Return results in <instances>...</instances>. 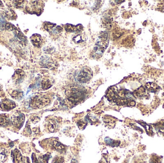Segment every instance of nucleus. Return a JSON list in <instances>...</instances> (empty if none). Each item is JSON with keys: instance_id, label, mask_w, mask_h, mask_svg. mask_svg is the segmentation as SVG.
<instances>
[{"instance_id": "obj_28", "label": "nucleus", "mask_w": 164, "mask_h": 163, "mask_svg": "<svg viewBox=\"0 0 164 163\" xmlns=\"http://www.w3.org/2000/svg\"><path fill=\"white\" fill-rule=\"evenodd\" d=\"M16 34H17V37L20 39H21V40L23 41L27 40V38H25V36L24 35V34L19 30H16Z\"/></svg>"}, {"instance_id": "obj_30", "label": "nucleus", "mask_w": 164, "mask_h": 163, "mask_svg": "<svg viewBox=\"0 0 164 163\" xmlns=\"http://www.w3.org/2000/svg\"><path fill=\"white\" fill-rule=\"evenodd\" d=\"M32 160L33 163H39V161L36 156V155L34 153H32Z\"/></svg>"}, {"instance_id": "obj_8", "label": "nucleus", "mask_w": 164, "mask_h": 163, "mask_svg": "<svg viewBox=\"0 0 164 163\" xmlns=\"http://www.w3.org/2000/svg\"><path fill=\"white\" fill-rule=\"evenodd\" d=\"M0 107L3 110L9 111L15 107V103L9 99H4L1 102Z\"/></svg>"}, {"instance_id": "obj_31", "label": "nucleus", "mask_w": 164, "mask_h": 163, "mask_svg": "<svg viewBox=\"0 0 164 163\" xmlns=\"http://www.w3.org/2000/svg\"><path fill=\"white\" fill-rule=\"evenodd\" d=\"M32 122L35 124L36 123H38L39 121H40V118H39V117H34L32 119Z\"/></svg>"}, {"instance_id": "obj_37", "label": "nucleus", "mask_w": 164, "mask_h": 163, "mask_svg": "<svg viewBox=\"0 0 164 163\" xmlns=\"http://www.w3.org/2000/svg\"></svg>"}, {"instance_id": "obj_26", "label": "nucleus", "mask_w": 164, "mask_h": 163, "mask_svg": "<svg viewBox=\"0 0 164 163\" xmlns=\"http://www.w3.org/2000/svg\"><path fill=\"white\" fill-rule=\"evenodd\" d=\"M50 158V155H48V154L39 156V163H48V161H49Z\"/></svg>"}, {"instance_id": "obj_6", "label": "nucleus", "mask_w": 164, "mask_h": 163, "mask_svg": "<svg viewBox=\"0 0 164 163\" xmlns=\"http://www.w3.org/2000/svg\"><path fill=\"white\" fill-rule=\"evenodd\" d=\"M29 6L26 7L28 13L32 14H41L43 10L44 3L42 1H30Z\"/></svg>"}, {"instance_id": "obj_11", "label": "nucleus", "mask_w": 164, "mask_h": 163, "mask_svg": "<svg viewBox=\"0 0 164 163\" xmlns=\"http://www.w3.org/2000/svg\"><path fill=\"white\" fill-rule=\"evenodd\" d=\"M32 44L37 48H41L43 44V40L41 35L39 34H34L30 38Z\"/></svg>"}, {"instance_id": "obj_19", "label": "nucleus", "mask_w": 164, "mask_h": 163, "mask_svg": "<svg viewBox=\"0 0 164 163\" xmlns=\"http://www.w3.org/2000/svg\"><path fill=\"white\" fill-rule=\"evenodd\" d=\"M145 93H146V89L143 86H141L135 91L133 94L134 97H137L138 98H142L145 96Z\"/></svg>"}, {"instance_id": "obj_14", "label": "nucleus", "mask_w": 164, "mask_h": 163, "mask_svg": "<svg viewBox=\"0 0 164 163\" xmlns=\"http://www.w3.org/2000/svg\"><path fill=\"white\" fill-rule=\"evenodd\" d=\"M145 88L149 92L155 93V92H157V91L160 88L155 83L148 82V83H147L146 84Z\"/></svg>"}, {"instance_id": "obj_22", "label": "nucleus", "mask_w": 164, "mask_h": 163, "mask_svg": "<svg viewBox=\"0 0 164 163\" xmlns=\"http://www.w3.org/2000/svg\"><path fill=\"white\" fill-rule=\"evenodd\" d=\"M11 96L12 98L14 99L17 100H21L23 96V92L18 91V90H15L12 92Z\"/></svg>"}, {"instance_id": "obj_9", "label": "nucleus", "mask_w": 164, "mask_h": 163, "mask_svg": "<svg viewBox=\"0 0 164 163\" xmlns=\"http://www.w3.org/2000/svg\"><path fill=\"white\" fill-rule=\"evenodd\" d=\"M59 127V122L54 118L50 119L48 122V129L50 132H54L58 129Z\"/></svg>"}, {"instance_id": "obj_3", "label": "nucleus", "mask_w": 164, "mask_h": 163, "mask_svg": "<svg viewBox=\"0 0 164 163\" xmlns=\"http://www.w3.org/2000/svg\"><path fill=\"white\" fill-rule=\"evenodd\" d=\"M93 77V72L89 67H83L78 71L76 75V80L80 83H86Z\"/></svg>"}, {"instance_id": "obj_15", "label": "nucleus", "mask_w": 164, "mask_h": 163, "mask_svg": "<svg viewBox=\"0 0 164 163\" xmlns=\"http://www.w3.org/2000/svg\"><path fill=\"white\" fill-rule=\"evenodd\" d=\"M12 158L14 160H16L18 163H21L23 162V156L21 153L18 149H15L14 150V152L12 153Z\"/></svg>"}, {"instance_id": "obj_29", "label": "nucleus", "mask_w": 164, "mask_h": 163, "mask_svg": "<svg viewBox=\"0 0 164 163\" xmlns=\"http://www.w3.org/2000/svg\"><path fill=\"white\" fill-rule=\"evenodd\" d=\"M4 28L8 31H13L14 30H15V27L11 23H7L5 24Z\"/></svg>"}, {"instance_id": "obj_21", "label": "nucleus", "mask_w": 164, "mask_h": 163, "mask_svg": "<svg viewBox=\"0 0 164 163\" xmlns=\"http://www.w3.org/2000/svg\"><path fill=\"white\" fill-rule=\"evenodd\" d=\"M105 142L107 145L111 146V147L118 146L120 145V142H118V141L113 140L111 139L108 137L105 138Z\"/></svg>"}, {"instance_id": "obj_13", "label": "nucleus", "mask_w": 164, "mask_h": 163, "mask_svg": "<svg viewBox=\"0 0 164 163\" xmlns=\"http://www.w3.org/2000/svg\"><path fill=\"white\" fill-rule=\"evenodd\" d=\"M25 73L22 70H17L15 71L13 76V80L16 82H19L24 78Z\"/></svg>"}, {"instance_id": "obj_34", "label": "nucleus", "mask_w": 164, "mask_h": 163, "mask_svg": "<svg viewBox=\"0 0 164 163\" xmlns=\"http://www.w3.org/2000/svg\"><path fill=\"white\" fill-rule=\"evenodd\" d=\"M24 163H30V161H29V158H28V157H25V158H24Z\"/></svg>"}, {"instance_id": "obj_10", "label": "nucleus", "mask_w": 164, "mask_h": 163, "mask_svg": "<svg viewBox=\"0 0 164 163\" xmlns=\"http://www.w3.org/2000/svg\"><path fill=\"white\" fill-rule=\"evenodd\" d=\"M64 28L66 31L68 32L71 33H81L83 30V26L82 25H74L71 24H67L64 26Z\"/></svg>"}, {"instance_id": "obj_18", "label": "nucleus", "mask_w": 164, "mask_h": 163, "mask_svg": "<svg viewBox=\"0 0 164 163\" xmlns=\"http://www.w3.org/2000/svg\"><path fill=\"white\" fill-rule=\"evenodd\" d=\"M8 156V152L4 148H0V163H4Z\"/></svg>"}, {"instance_id": "obj_16", "label": "nucleus", "mask_w": 164, "mask_h": 163, "mask_svg": "<svg viewBox=\"0 0 164 163\" xmlns=\"http://www.w3.org/2000/svg\"><path fill=\"white\" fill-rule=\"evenodd\" d=\"M154 125L156 131L159 132L161 134L164 135V120L154 124Z\"/></svg>"}, {"instance_id": "obj_4", "label": "nucleus", "mask_w": 164, "mask_h": 163, "mask_svg": "<svg viewBox=\"0 0 164 163\" xmlns=\"http://www.w3.org/2000/svg\"><path fill=\"white\" fill-rule=\"evenodd\" d=\"M50 102L49 98L45 96H36L31 100V106L34 108L41 109L47 106Z\"/></svg>"}, {"instance_id": "obj_17", "label": "nucleus", "mask_w": 164, "mask_h": 163, "mask_svg": "<svg viewBox=\"0 0 164 163\" xmlns=\"http://www.w3.org/2000/svg\"><path fill=\"white\" fill-rule=\"evenodd\" d=\"M40 64L45 68H49L52 64V60L50 58L47 57H43L41 59Z\"/></svg>"}, {"instance_id": "obj_7", "label": "nucleus", "mask_w": 164, "mask_h": 163, "mask_svg": "<svg viewBox=\"0 0 164 163\" xmlns=\"http://www.w3.org/2000/svg\"><path fill=\"white\" fill-rule=\"evenodd\" d=\"M25 117L23 113H17L13 114L11 118V122L14 126L18 129L22 127L25 121Z\"/></svg>"}, {"instance_id": "obj_2", "label": "nucleus", "mask_w": 164, "mask_h": 163, "mask_svg": "<svg viewBox=\"0 0 164 163\" xmlns=\"http://www.w3.org/2000/svg\"><path fill=\"white\" fill-rule=\"evenodd\" d=\"M109 43V39L107 33L105 32L101 33L97 38L96 43L92 51L91 54L92 57L96 59H98L101 57L107 48Z\"/></svg>"}, {"instance_id": "obj_27", "label": "nucleus", "mask_w": 164, "mask_h": 163, "mask_svg": "<svg viewBox=\"0 0 164 163\" xmlns=\"http://www.w3.org/2000/svg\"><path fill=\"white\" fill-rule=\"evenodd\" d=\"M161 158L157 155H153L150 160V163H161Z\"/></svg>"}, {"instance_id": "obj_32", "label": "nucleus", "mask_w": 164, "mask_h": 163, "mask_svg": "<svg viewBox=\"0 0 164 163\" xmlns=\"http://www.w3.org/2000/svg\"><path fill=\"white\" fill-rule=\"evenodd\" d=\"M63 162V159L61 158H57L53 161V163H61Z\"/></svg>"}, {"instance_id": "obj_35", "label": "nucleus", "mask_w": 164, "mask_h": 163, "mask_svg": "<svg viewBox=\"0 0 164 163\" xmlns=\"http://www.w3.org/2000/svg\"><path fill=\"white\" fill-rule=\"evenodd\" d=\"M72 163H76V162H74V161H72Z\"/></svg>"}, {"instance_id": "obj_33", "label": "nucleus", "mask_w": 164, "mask_h": 163, "mask_svg": "<svg viewBox=\"0 0 164 163\" xmlns=\"http://www.w3.org/2000/svg\"><path fill=\"white\" fill-rule=\"evenodd\" d=\"M106 123H107V124H112V123H114V122L113 121L112 119H109L107 118L106 120Z\"/></svg>"}, {"instance_id": "obj_25", "label": "nucleus", "mask_w": 164, "mask_h": 163, "mask_svg": "<svg viewBox=\"0 0 164 163\" xmlns=\"http://www.w3.org/2000/svg\"><path fill=\"white\" fill-rule=\"evenodd\" d=\"M10 120L6 117H0V126L6 127L10 124Z\"/></svg>"}, {"instance_id": "obj_5", "label": "nucleus", "mask_w": 164, "mask_h": 163, "mask_svg": "<svg viewBox=\"0 0 164 163\" xmlns=\"http://www.w3.org/2000/svg\"><path fill=\"white\" fill-rule=\"evenodd\" d=\"M43 27L46 31H48L51 35L54 37H58L61 35L63 28L60 26H58L56 24L46 22H45Z\"/></svg>"}, {"instance_id": "obj_23", "label": "nucleus", "mask_w": 164, "mask_h": 163, "mask_svg": "<svg viewBox=\"0 0 164 163\" xmlns=\"http://www.w3.org/2000/svg\"><path fill=\"white\" fill-rule=\"evenodd\" d=\"M53 147L56 150L59 151H62L64 150L65 149V147L64 145H63V144H61V143L59 142L58 141H54L52 143Z\"/></svg>"}, {"instance_id": "obj_36", "label": "nucleus", "mask_w": 164, "mask_h": 163, "mask_svg": "<svg viewBox=\"0 0 164 163\" xmlns=\"http://www.w3.org/2000/svg\"><path fill=\"white\" fill-rule=\"evenodd\" d=\"M1 18H0V20L1 19Z\"/></svg>"}, {"instance_id": "obj_1", "label": "nucleus", "mask_w": 164, "mask_h": 163, "mask_svg": "<svg viewBox=\"0 0 164 163\" xmlns=\"http://www.w3.org/2000/svg\"><path fill=\"white\" fill-rule=\"evenodd\" d=\"M67 99L74 104H77L86 98L87 91L83 86H73L66 91Z\"/></svg>"}, {"instance_id": "obj_24", "label": "nucleus", "mask_w": 164, "mask_h": 163, "mask_svg": "<svg viewBox=\"0 0 164 163\" xmlns=\"http://www.w3.org/2000/svg\"><path fill=\"white\" fill-rule=\"evenodd\" d=\"M140 124L145 128L148 134L151 135V134H153V128H152L151 126L148 125L146 123H144V122L143 123V122L142 123H140Z\"/></svg>"}, {"instance_id": "obj_12", "label": "nucleus", "mask_w": 164, "mask_h": 163, "mask_svg": "<svg viewBox=\"0 0 164 163\" xmlns=\"http://www.w3.org/2000/svg\"><path fill=\"white\" fill-rule=\"evenodd\" d=\"M86 40V36L81 33H78L75 35L72 38V40L76 44H79L85 41Z\"/></svg>"}, {"instance_id": "obj_20", "label": "nucleus", "mask_w": 164, "mask_h": 163, "mask_svg": "<svg viewBox=\"0 0 164 163\" xmlns=\"http://www.w3.org/2000/svg\"><path fill=\"white\" fill-rule=\"evenodd\" d=\"M41 85L42 88L43 89L46 90L52 86V81L49 78H45L42 80Z\"/></svg>"}]
</instances>
